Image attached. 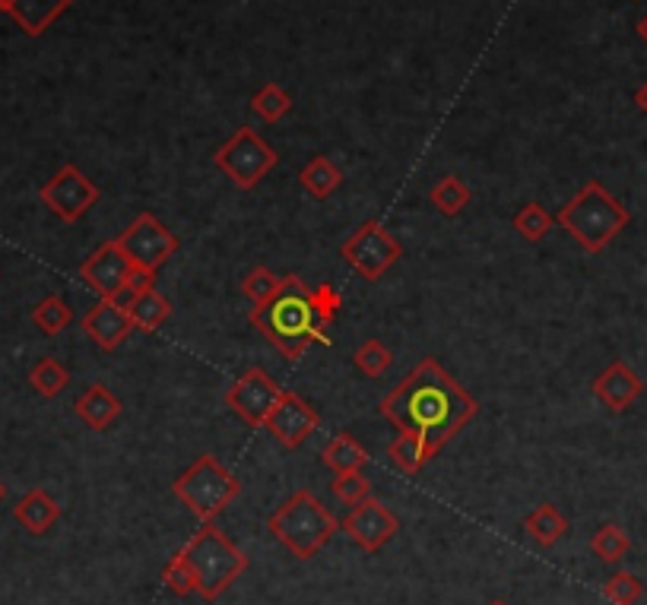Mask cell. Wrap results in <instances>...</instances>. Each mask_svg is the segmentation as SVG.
<instances>
[{"label": "cell", "mask_w": 647, "mask_h": 605, "mask_svg": "<svg viewBox=\"0 0 647 605\" xmlns=\"http://www.w3.org/2000/svg\"><path fill=\"white\" fill-rule=\"evenodd\" d=\"M378 409L398 428V435H416L429 457H435L444 444H451L458 432L480 416V403L432 355L416 361V368L381 399Z\"/></svg>", "instance_id": "obj_1"}, {"label": "cell", "mask_w": 647, "mask_h": 605, "mask_svg": "<svg viewBox=\"0 0 647 605\" xmlns=\"http://www.w3.org/2000/svg\"><path fill=\"white\" fill-rule=\"evenodd\" d=\"M251 327L271 343L286 361H295L312 346H331L327 324L314 311L312 289L298 272L283 276L280 292L271 301L251 308Z\"/></svg>", "instance_id": "obj_2"}, {"label": "cell", "mask_w": 647, "mask_h": 605, "mask_svg": "<svg viewBox=\"0 0 647 605\" xmlns=\"http://www.w3.org/2000/svg\"><path fill=\"white\" fill-rule=\"evenodd\" d=\"M556 222L562 226L587 254H600L606 245H612L623 229H628L631 212H628L609 190L590 178L585 188L578 190L556 216Z\"/></svg>", "instance_id": "obj_3"}, {"label": "cell", "mask_w": 647, "mask_h": 605, "mask_svg": "<svg viewBox=\"0 0 647 605\" xmlns=\"http://www.w3.org/2000/svg\"><path fill=\"white\" fill-rule=\"evenodd\" d=\"M182 555L194 574L197 596L207 603H216L248 571V558L242 555V548L213 520L200 523V529L185 543Z\"/></svg>", "instance_id": "obj_4"}, {"label": "cell", "mask_w": 647, "mask_h": 605, "mask_svg": "<svg viewBox=\"0 0 647 605\" xmlns=\"http://www.w3.org/2000/svg\"><path fill=\"white\" fill-rule=\"evenodd\" d=\"M267 529L298 562H312L314 555L334 539L340 520L314 498V492L298 488L267 517Z\"/></svg>", "instance_id": "obj_5"}, {"label": "cell", "mask_w": 647, "mask_h": 605, "mask_svg": "<svg viewBox=\"0 0 647 605\" xmlns=\"http://www.w3.org/2000/svg\"><path fill=\"white\" fill-rule=\"evenodd\" d=\"M171 492L197 520L209 523L242 495V482L213 454H200L178 479L171 482Z\"/></svg>", "instance_id": "obj_6"}, {"label": "cell", "mask_w": 647, "mask_h": 605, "mask_svg": "<svg viewBox=\"0 0 647 605\" xmlns=\"http://www.w3.org/2000/svg\"><path fill=\"white\" fill-rule=\"evenodd\" d=\"M276 162H280L276 149L254 127H238L229 140L213 152V166L242 190L261 188V181L276 168Z\"/></svg>", "instance_id": "obj_7"}, {"label": "cell", "mask_w": 647, "mask_h": 605, "mask_svg": "<svg viewBox=\"0 0 647 605\" xmlns=\"http://www.w3.org/2000/svg\"><path fill=\"white\" fill-rule=\"evenodd\" d=\"M340 257L353 267L362 279L378 282L403 257V245L381 222L369 219L340 245Z\"/></svg>", "instance_id": "obj_8"}, {"label": "cell", "mask_w": 647, "mask_h": 605, "mask_svg": "<svg viewBox=\"0 0 647 605\" xmlns=\"http://www.w3.org/2000/svg\"><path fill=\"white\" fill-rule=\"evenodd\" d=\"M115 241L121 245V251L130 257L134 267L153 272H159V267H166L168 260L178 254V248H182V241L153 212H140Z\"/></svg>", "instance_id": "obj_9"}, {"label": "cell", "mask_w": 647, "mask_h": 605, "mask_svg": "<svg viewBox=\"0 0 647 605\" xmlns=\"http://www.w3.org/2000/svg\"><path fill=\"white\" fill-rule=\"evenodd\" d=\"M39 197H42V204L58 219L63 222H80L89 209L99 204V188L86 178L84 171L77 166H63L55 171V178H48L39 190Z\"/></svg>", "instance_id": "obj_10"}, {"label": "cell", "mask_w": 647, "mask_h": 605, "mask_svg": "<svg viewBox=\"0 0 647 605\" xmlns=\"http://www.w3.org/2000/svg\"><path fill=\"white\" fill-rule=\"evenodd\" d=\"M283 387L264 368H248L226 390V406L251 428H264Z\"/></svg>", "instance_id": "obj_11"}, {"label": "cell", "mask_w": 647, "mask_h": 605, "mask_svg": "<svg viewBox=\"0 0 647 605\" xmlns=\"http://www.w3.org/2000/svg\"><path fill=\"white\" fill-rule=\"evenodd\" d=\"M340 529H343L362 552L375 555V552H381L384 545L398 536L400 520L394 517V510L384 507L378 498H365L362 504L350 507V514L340 520Z\"/></svg>", "instance_id": "obj_12"}, {"label": "cell", "mask_w": 647, "mask_h": 605, "mask_svg": "<svg viewBox=\"0 0 647 605\" xmlns=\"http://www.w3.org/2000/svg\"><path fill=\"white\" fill-rule=\"evenodd\" d=\"M130 272H134V264H130V257L121 251V245H118L115 238L99 245V248L80 264V279H84L86 286L99 295V298H118V301H121Z\"/></svg>", "instance_id": "obj_13"}, {"label": "cell", "mask_w": 647, "mask_h": 605, "mask_svg": "<svg viewBox=\"0 0 647 605\" xmlns=\"http://www.w3.org/2000/svg\"><path fill=\"white\" fill-rule=\"evenodd\" d=\"M264 428L286 450H298L321 428V416H317V409H314L308 399L298 397L295 390H283L280 399H276V406H273V413L267 416Z\"/></svg>", "instance_id": "obj_14"}, {"label": "cell", "mask_w": 647, "mask_h": 605, "mask_svg": "<svg viewBox=\"0 0 647 605\" xmlns=\"http://www.w3.org/2000/svg\"><path fill=\"white\" fill-rule=\"evenodd\" d=\"M134 330L137 327L127 314V305L118 298H99L84 317V334L105 353H115Z\"/></svg>", "instance_id": "obj_15"}, {"label": "cell", "mask_w": 647, "mask_h": 605, "mask_svg": "<svg viewBox=\"0 0 647 605\" xmlns=\"http://www.w3.org/2000/svg\"><path fill=\"white\" fill-rule=\"evenodd\" d=\"M594 397L604 403L609 413H626L628 406H635L638 397L645 394V380L638 377L635 368H628L626 361H609L600 375L590 384Z\"/></svg>", "instance_id": "obj_16"}, {"label": "cell", "mask_w": 647, "mask_h": 605, "mask_svg": "<svg viewBox=\"0 0 647 605\" xmlns=\"http://www.w3.org/2000/svg\"><path fill=\"white\" fill-rule=\"evenodd\" d=\"M73 0H0V10L20 26L26 36H42Z\"/></svg>", "instance_id": "obj_17"}, {"label": "cell", "mask_w": 647, "mask_h": 605, "mask_svg": "<svg viewBox=\"0 0 647 605\" xmlns=\"http://www.w3.org/2000/svg\"><path fill=\"white\" fill-rule=\"evenodd\" d=\"M121 399L115 397L105 384H89L84 394L77 397L73 403V413L77 418L89 425L92 432H105V428H111L115 425V418L121 416Z\"/></svg>", "instance_id": "obj_18"}, {"label": "cell", "mask_w": 647, "mask_h": 605, "mask_svg": "<svg viewBox=\"0 0 647 605\" xmlns=\"http://www.w3.org/2000/svg\"><path fill=\"white\" fill-rule=\"evenodd\" d=\"M13 517L29 536H45L55 523L61 520V504L55 502L45 488H29L13 507Z\"/></svg>", "instance_id": "obj_19"}, {"label": "cell", "mask_w": 647, "mask_h": 605, "mask_svg": "<svg viewBox=\"0 0 647 605\" xmlns=\"http://www.w3.org/2000/svg\"><path fill=\"white\" fill-rule=\"evenodd\" d=\"M523 533L543 548H552L556 543H562L565 533H568V520L559 507L552 504H537L527 517H523Z\"/></svg>", "instance_id": "obj_20"}, {"label": "cell", "mask_w": 647, "mask_h": 605, "mask_svg": "<svg viewBox=\"0 0 647 605\" xmlns=\"http://www.w3.org/2000/svg\"><path fill=\"white\" fill-rule=\"evenodd\" d=\"M125 305L130 320H134V327L144 330V334H156L168 317H171V305H168V298L159 289L134 295V298H127Z\"/></svg>", "instance_id": "obj_21"}, {"label": "cell", "mask_w": 647, "mask_h": 605, "mask_svg": "<svg viewBox=\"0 0 647 605\" xmlns=\"http://www.w3.org/2000/svg\"><path fill=\"white\" fill-rule=\"evenodd\" d=\"M324 466L340 476V473H362L365 466H369V450L359 444V438H353L350 432H340L327 447H324Z\"/></svg>", "instance_id": "obj_22"}, {"label": "cell", "mask_w": 647, "mask_h": 605, "mask_svg": "<svg viewBox=\"0 0 647 605\" xmlns=\"http://www.w3.org/2000/svg\"><path fill=\"white\" fill-rule=\"evenodd\" d=\"M298 185L308 190L314 200H327V197H331V194L343 185V171H340V166H336L334 159H327V156H314L312 162L302 168Z\"/></svg>", "instance_id": "obj_23"}, {"label": "cell", "mask_w": 647, "mask_h": 605, "mask_svg": "<svg viewBox=\"0 0 647 605\" xmlns=\"http://www.w3.org/2000/svg\"><path fill=\"white\" fill-rule=\"evenodd\" d=\"M429 200H432V207L439 209L441 216L454 219V216H460L463 209L470 207L473 190L467 188V181L458 178V175H444L441 181L432 185V190H429Z\"/></svg>", "instance_id": "obj_24"}, {"label": "cell", "mask_w": 647, "mask_h": 605, "mask_svg": "<svg viewBox=\"0 0 647 605\" xmlns=\"http://www.w3.org/2000/svg\"><path fill=\"white\" fill-rule=\"evenodd\" d=\"M251 108H254V115H257L261 121L276 125V121H283V118L293 111V96H290L280 83H264L254 96H251Z\"/></svg>", "instance_id": "obj_25"}, {"label": "cell", "mask_w": 647, "mask_h": 605, "mask_svg": "<svg viewBox=\"0 0 647 605\" xmlns=\"http://www.w3.org/2000/svg\"><path fill=\"white\" fill-rule=\"evenodd\" d=\"M29 384H32V390L45 399H55L58 394H63V387L70 384V371L63 368L58 358H51V355H45L39 358L36 365H32V371H29Z\"/></svg>", "instance_id": "obj_26"}, {"label": "cell", "mask_w": 647, "mask_h": 605, "mask_svg": "<svg viewBox=\"0 0 647 605\" xmlns=\"http://www.w3.org/2000/svg\"><path fill=\"white\" fill-rule=\"evenodd\" d=\"M32 324L45 336H61L73 324V308L63 301L61 295H45L42 301L32 308Z\"/></svg>", "instance_id": "obj_27"}, {"label": "cell", "mask_w": 647, "mask_h": 605, "mask_svg": "<svg viewBox=\"0 0 647 605\" xmlns=\"http://www.w3.org/2000/svg\"><path fill=\"white\" fill-rule=\"evenodd\" d=\"M631 539L619 523H604L594 536H590V552L604 564H619L628 555Z\"/></svg>", "instance_id": "obj_28"}, {"label": "cell", "mask_w": 647, "mask_h": 605, "mask_svg": "<svg viewBox=\"0 0 647 605\" xmlns=\"http://www.w3.org/2000/svg\"><path fill=\"white\" fill-rule=\"evenodd\" d=\"M388 457H391V463L398 466L400 473H406V476H416L419 469L432 459L429 457V450H425V444H422L416 435H403V432L391 440Z\"/></svg>", "instance_id": "obj_29"}, {"label": "cell", "mask_w": 647, "mask_h": 605, "mask_svg": "<svg viewBox=\"0 0 647 605\" xmlns=\"http://www.w3.org/2000/svg\"><path fill=\"white\" fill-rule=\"evenodd\" d=\"M353 365L362 371L365 377H381L391 371V365H394V353L381 343V339H365L359 349L353 353Z\"/></svg>", "instance_id": "obj_30"}, {"label": "cell", "mask_w": 647, "mask_h": 605, "mask_svg": "<svg viewBox=\"0 0 647 605\" xmlns=\"http://www.w3.org/2000/svg\"><path fill=\"white\" fill-rule=\"evenodd\" d=\"M280 286H283V276H276L271 267H251L242 276V292H245V298H248L254 308L264 305V301H271L273 295L280 292Z\"/></svg>", "instance_id": "obj_31"}, {"label": "cell", "mask_w": 647, "mask_h": 605, "mask_svg": "<svg viewBox=\"0 0 647 605\" xmlns=\"http://www.w3.org/2000/svg\"><path fill=\"white\" fill-rule=\"evenodd\" d=\"M514 229L521 235L523 241H530V245H537V241H543L549 229H552V216H549V209L543 204H527V207L514 216Z\"/></svg>", "instance_id": "obj_32"}, {"label": "cell", "mask_w": 647, "mask_h": 605, "mask_svg": "<svg viewBox=\"0 0 647 605\" xmlns=\"http://www.w3.org/2000/svg\"><path fill=\"white\" fill-rule=\"evenodd\" d=\"M645 596V584L631 571H616L609 574L604 584V599L612 605H638Z\"/></svg>", "instance_id": "obj_33"}, {"label": "cell", "mask_w": 647, "mask_h": 605, "mask_svg": "<svg viewBox=\"0 0 647 605\" xmlns=\"http://www.w3.org/2000/svg\"><path fill=\"white\" fill-rule=\"evenodd\" d=\"M163 586H166L171 596H190L197 593V584H194V574H190L188 562L182 555V548L168 558V564L163 567Z\"/></svg>", "instance_id": "obj_34"}, {"label": "cell", "mask_w": 647, "mask_h": 605, "mask_svg": "<svg viewBox=\"0 0 647 605\" xmlns=\"http://www.w3.org/2000/svg\"><path fill=\"white\" fill-rule=\"evenodd\" d=\"M334 495L346 507H355L365 498H372V482L365 479L362 473H340V476H334Z\"/></svg>", "instance_id": "obj_35"}, {"label": "cell", "mask_w": 647, "mask_h": 605, "mask_svg": "<svg viewBox=\"0 0 647 605\" xmlns=\"http://www.w3.org/2000/svg\"><path fill=\"white\" fill-rule=\"evenodd\" d=\"M312 298H314V311L321 314V320L331 327L336 317H340V311H343V295L336 292L331 282H324V286L312 289Z\"/></svg>", "instance_id": "obj_36"}, {"label": "cell", "mask_w": 647, "mask_h": 605, "mask_svg": "<svg viewBox=\"0 0 647 605\" xmlns=\"http://www.w3.org/2000/svg\"><path fill=\"white\" fill-rule=\"evenodd\" d=\"M149 289H156V272H153V270H140V267H134V272H130V279H127L125 301H127V298H134V295L149 292Z\"/></svg>", "instance_id": "obj_37"}, {"label": "cell", "mask_w": 647, "mask_h": 605, "mask_svg": "<svg viewBox=\"0 0 647 605\" xmlns=\"http://www.w3.org/2000/svg\"><path fill=\"white\" fill-rule=\"evenodd\" d=\"M635 105H638V108L647 115V83H641V89L635 92Z\"/></svg>", "instance_id": "obj_38"}, {"label": "cell", "mask_w": 647, "mask_h": 605, "mask_svg": "<svg viewBox=\"0 0 647 605\" xmlns=\"http://www.w3.org/2000/svg\"><path fill=\"white\" fill-rule=\"evenodd\" d=\"M635 29H638V39L647 44V13L641 17V20H638V26H635Z\"/></svg>", "instance_id": "obj_39"}, {"label": "cell", "mask_w": 647, "mask_h": 605, "mask_svg": "<svg viewBox=\"0 0 647 605\" xmlns=\"http://www.w3.org/2000/svg\"><path fill=\"white\" fill-rule=\"evenodd\" d=\"M3 498H7V485L0 482V502H3Z\"/></svg>", "instance_id": "obj_40"}, {"label": "cell", "mask_w": 647, "mask_h": 605, "mask_svg": "<svg viewBox=\"0 0 647 605\" xmlns=\"http://www.w3.org/2000/svg\"><path fill=\"white\" fill-rule=\"evenodd\" d=\"M489 605H508V603H501V599H496V603H489Z\"/></svg>", "instance_id": "obj_41"}]
</instances>
